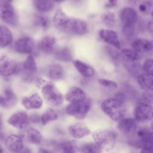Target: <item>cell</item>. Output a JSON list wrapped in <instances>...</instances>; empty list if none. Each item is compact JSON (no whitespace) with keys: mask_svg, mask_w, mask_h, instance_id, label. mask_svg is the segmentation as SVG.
Segmentation results:
<instances>
[{"mask_svg":"<svg viewBox=\"0 0 153 153\" xmlns=\"http://www.w3.org/2000/svg\"><path fill=\"white\" fill-rule=\"evenodd\" d=\"M70 135L75 139H81L91 134L90 128L84 123H76L68 127Z\"/></svg>","mask_w":153,"mask_h":153,"instance_id":"7c38bea8","label":"cell"},{"mask_svg":"<svg viewBox=\"0 0 153 153\" xmlns=\"http://www.w3.org/2000/svg\"><path fill=\"white\" fill-rule=\"evenodd\" d=\"M54 2H62L65 1V0H53Z\"/></svg>","mask_w":153,"mask_h":153,"instance_id":"7dc6e473","label":"cell"},{"mask_svg":"<svg viewBox=\"0 0 153 153\" xmlns=\"http://www.w3.org/2000/svg\"><path fill=\"white\" fill-rule=\"evenodd\" d=\"M151 16H152V17H153V10H152V12H151Z\"/></svg>","mask_w":153,"mask_h":153,"instance_id":"f907efd6","label":"cell"},{"mask_svg":"<svg viewBox=\"0 0 153 153\" xmlns=\"http://www.w3.org/2000/svg\"><path fill=\"white\" fill-rule=\"evenodd\" d=\"M141 97L143 102L149 105L153 104V87L145 89Z\"/></svg>","mask_w":153,"mask_h":153,"instance_id":"8d00e7d4","label":"cell"},{"mask_svg":"<svg viewBox=\"0 0 153 153\" xmlns=\"http://www.w3.org/2000/svg\"><path fill=\"white\" fill-rule=\"evenodd\" d=\"M17 102V96L13 90L9 88L4 90L3 94L1 96V106L8 109L14 106Z\"/></svg>","mask_w":153,"mask_h":153,"instance_id":"ffe728a7","label":"cell"},{"mask_svg":"<svg viewBox=\"0 0 153 153\" xmlns=\"http://www.w3.org/2000/svg\"><path fill=\"white\" fill-rule=\"evenodd\" d=\"M56 41L54 36L47 35L43 37L38 44V48L42 53L47 54L52 53L56 47Z\"/></svg>","mask_w":153,"mask_h":153,"instance_id":"2e32d148","label":"cell"},{"mask_svg":"<svg viewBox=\"0 0 153 153\" xmlns=\"http://www.w3.org/2000/svg\"><path fill=\"white\" fill-rule=\"evenodd\" d=\"M34 48L33 39L27 36H22L16 41L13 45L14 50L21 54H30Z\"/></svg>","mask_w":153,"mask_h":153,"instance_id":"30bf717a","label":"cell"},{"mask_svg":"<svg viewBox=\"0 0 153 153\" xmlns=\"http://www.w3.org/2000/svg\"><path fill=\"white\" fill-rule=\"evenodd\" d=\"M5 148L10 152L19 153L23 148V140L21 136L15 134L8 135L4 141Z\"/></svg>","mask_w":153,"mask_h":153,"instance_id":"8fae6325","label":"cell"},{"mask_svg":"<svg viewBox=\"0 0 153 153\" xmlns=\"http://www.w3.org/2000/svg\"><path fill=\"white\" fill-rule=\"evenodd\" d=\"M0 6L1 19L9 25L16 26L17 24V17L10 2L5 0H1Z\"/></svg>","mask_w":153,"mask_h":153,"instance_id":"ba28073f","label":"cell"},{"mask_svg":"<svg viewBox=\"0 0 153 153\" xmlns=\"http://www.w3.org/2000/svg\"><path fill=\"white\" fill-rule=\"evenodd\" d=\"M131 45L133 50L140 53L149 51L153 48L152 42L145 39H135L131 42Z\"/></svg>","mask_w":153,"mask_h":153,"instance_id":"d4e9b609","label":"cell"},{"mask_svg":"<svg viewBox=\"0 0 153 153\" xmlns=\"http://www.w3.org/2000/svg\"><path fill=\"white\" fill-rule=\"evenodd\" d=\"M143 69L146 73L153 76V59L145 60L143 65Z\"/></svg>","mask_w":153,"mask_h":153,"instance_id":"ab89813d","label":"cell"},{"mask_svg":"<svg viewBox=\"0 0 153 153\" xmlns=\"http://www.w3.org/2000/svg\"><path fill=\"white\" fill-rule=\"evenodd\" d=\"M36 84L41 90L45 100L53 106H59L63 103V96L56 85L51 82L38 79Z\"/></svg>","mask_w":153,"mask_h":153,"instance_id":"7a4b0ae2","label":"cell"},{"mask_svg":"<svg viewBox=\"0 0 153 153\" xmlns=\"http://www.w3.org/2000/svg\"><path fill=\"white\" fill-rule=\"evenodd\" d=\"M117 4V0H108V2L105 4V7L108 8H111L116 6Z\"/></svg>","mask_w":153,"mask_h":153,"instance_id":"7bdbcfd3","label":"cell"},{"mask_svg":"<svg viewBox=\"0 0 153 153\" xmlns=\"http://www.w3.org/2000/svg\"><path fill=\"white\" fill-rule=\"evenodd\" d=\"M8 123L19 130L27 128L29 123V118L27 114L24 111H19L14 112L8 120Z\"/></svg>","mask_w":153,"mask_h":153,"instance_id":"9c48e42d","label":"cell"},{"mask_svg":"<svg viewBox=\"0 0 153 153\" xmlns=\"http://www.w3.org/2000/svg\"><path fill=\"white\" fill-rule=\"evenodd\" d=\"M19 71L22 72L23 75L27 79L34 75L37 71V66L34 57L31 55L28 56L25 62L19 66Z\"/></svg>","mask_w":153,"mask_h":153,"instance_id":"9a60e30c","label":"cell"},{"mask_svg":"<svg viewBox=\"0 0 153 153\" xmlns=\"http://www.w3.org/2000/svg\"><path fill=\"white\" fill-rule=\"evenodd\" d=\"M79 149L81 153H101L103 151L95 142L85 143L81 145Z\"/></svg>","mask_w":153,"mask_h":153,"instance_id":"4dcf8cb0","label":"cell"},{"mask_svg":"<svg viewBox=\"0 0 153 153\" xmlns=\"http://www.w3.org/2000/svg\"><path fill=\"white\" fill-rule=\"evenodd\" d=\"M19 71L17 63L7 56H2L0 58V73L3 77H9Z\"/></svg>","mask_w":153,"mask_h":153,"instance_id":"52a82bcc","label":"cell"},{"mask_svg":"<svg viewBox=\"0 0 153 153\" xmlns=\"http://www.w3.org/2000/svg\"><path fill=\"white\" fill-rule=\"evenodd\" d=\"M152 7V2L151 1L148 0L145 1L141 4H140L139 6V9L140 12L144 14H148L149 13Z\"/></svg>","mask_w":153,"mask_h":153,"instance_id":"60d3db41","label":"cell"},{"mask_svg":"<svg viewBox=\"0 0 153 153\" xmlns=\"http://www.w3.org/2000/svg\"><path fill=\"white\" fill-rule=\"evenodd\" d=\"M73 64L78 72L85 77H91L94 75L95 71L93 68L79 60H75Z\"/></svg>","mask_w":153,"mask_h":153,"instance_id":"cb8c5ba5","label":"cell"},{"mask_svg":"<svg viewBox=\"0 0 153 153\" xmlns=\"http://www.w3.org/2000/svg\"><path fill=\"white\" fill-rule=\"evenodd\" d=\"M55 58L62 62H70L73 59V53L71 49L68 47H63L56 50L54 53Z\"/></svg>","mask_w":153,"mask_h":153,"instance_id":"4316f807","label":"cell"},{"mask_svg":"<svg viewBox=\"0 0 153 153\" xmlns=\"http://www.w3.org/2000/svg\"><path fill=\"white\" fill-rule=\"evenodd\" d=\"M47 75L50 79L54 81H59L65 78V72L61 65L54 64L48 68Z\"/></svg>","mask_w":153,"mask_h":153,"instance_id":"7402d4cb","label":"cell"},{"mask_svg":"<svg viewBox=\"0 0 153 153\" xmlns=\"http://www.w3.org/2000/svg\"><path fill=\"white\" fill-rule=\"evenodd\" d=\"M121 56L126 62L137 61L141 57L137 51L130 48H123L121 51Z\"/></svg>","mask_w":153,"mask_h":153,"instance_id":"f546056e","label":"cell"},{"mask_svg":"<svg viewBox=\"0 0 153 153\" xmlns=\"http://www.w3.org/2000/svg\"><path fill=\"white\" fill-rule=\"evenodd\" d=\"M42 103L43 101L41 97L37 93L24 97L22 100L23 106L27 110L40 109L42 106Z\"/></svg>","mask_w":153,"mask_h":153,"instance_id":"4fadbf2b","label":"cell"},{"mask_svg":"<svg viewBox=\"0 0 153 153\" xmlns=\"http://www.w3.org/2000/svg\"><path fill=\"white\" fill-rule=\"evenodd\" d=\"M65 99L70 103H78L86 99V95L82 89L78 87H71L65 96Z\"/></svg>","mask_w":153,"mask_h":153,"instance_id":"e0dca14e","label":"cell"},{"mask_svg":"<svg viewBox=\"0 0 153 153\" xmlns=\"http://www.w3.org/2000/svg\"><path fill=\"white\" fill-rule=\"evenodd\" d=\"M102 111L114 121H120L126 114L124 101L116 97L104 100L100 105Z\"/></svg>","mask_w":153,"mask_h":153,"instance_id":"6da1fadb","label":"cell"},{"mask_svg":"<svg viewBox=\"0 0 153 153\" xmlns=\"http://www.w3.org/2000/svg\"><path fill=\"white\" fill-rule=\"evenodd\" d=\"M33 5L37 10L41 12H48L54 7L53 0H32Z\"/></svg>","mask_w":153,"mask_h":153,"instance_id":"f1b7e54d","label":"cell"},{"mask_svg":"<svg viewBox=\"0 0 153 153\" xmlns=\"http://www.w3.org/2000/svg\"><path fill=\"white\" fill-rule=\"evenodd\" d=\"M19 153H32V151H30V149H29V148H24Z\"/></svg>","mask_w":153,"mask_h":153,"instance_id":"f6af8a7d","label":"cell"},{"mask_svg":"<svg viewBox=\"0 0 153 153\" xmlns=\"http://www.w3.org/2000/svg\"><path fill=\"white\" fill-rule=\"evenodd\" d=\"M41 153H53V152H51V151H49L44 149V150H42V151H41Z\"/></svg>","mask_w":153,"mask_h":153,"instance_id":"bcb514c9","label":"cell"},{"mask_svg":"<svg viewBox=\"0 0 153 153\" xmlns=\"http://www.w3.org/2000/svg\"><path fill=\"white\" fill-rule=\"evenodd\" d=\"M124 66L131 75L137 76L138 75L141 74L140 72L142 71V67L140 63H139L138 62L124 61Z\"/></svg>","mask_w":153,"mask_h":153,"instance_id":"d6a6232c","label":"cell"},{"mask_svg":"<svg viewBox=\"0 0 153 153\" xmlns=\"http://www.w3.org/2000/svg\"><path fill=\"white\" fill-rule=\"evenodd\" d=\"M99 33L100 38L103 41L113 45L117 49L121 48V44L118 35L115 31L108 29H102L99 30Z\"/></svg>","mask_w":153,"mask_h":153,"instance_id":"5bb4252c","label":"cell"},{"mask_svg":"<svg viewBox=\"0 0 153 153\" xmlns=\"http://www.w3.org/2000/svg\"><path fill=\"white\" fill-rule=\"evenodd\" d=\"M70 17H69L61 9H58L54 13L53 22L54 25L60 30H63L67 25Z\"/></svg>","mask_w":153,"mask_h":153,"instance_id":"44dd1931","label":"cell"},{"mask_svg":"<svg viewBox=\"0 0 153 153\" xmlns=\"http://www.w3.org/2000/svg\"><path fill=\"white\" fill-rule=\"evenodd\" d=\"M151 128L152 129V130H153V120L151 121Z\"/></svg>","mask_w":153,"mask_h":153,"instance_id":"c3c4849f","label":"cell"},{"mask_svg":"<svg viewBox=\"0 0 153 153\" xmlns=\"http://www.w3.org/2000/svg\"><path fill=\"white\" fill-rule=\"evenodd\" d=\"M25 139L31 144L39 145L41 143L42 137L39 130L35 128H28L25 132Z\"/></svg>","mask_w":153,"mask_h":153,"instance_id":"603a6c76","label":"cell"},{"mask_svg":"<svg viewBox=\"0 0 153 153\" xmlns=\"http://www.w3.org/2000/svg\"><path fill=\"white\" fill-rule=\"evenodd\" d=\"M140 153H153V145H146L142 148Z\"/></svg>","mask_w":153,"mask_h":153,"instance_id":"b9f144b4","label":"cell"},{"mask_svg":"<svg viewBox=\"0 0 153 153\" xmlns=\"http://www.w3.org/2000/svg\"><path fill=\"white\" fill-rule=\"evenodd\" d=\"M147 29L150 34L153 36V20H150L147 25Z\"/></svg>","mask_w":153,"mask_h":153,"instance_id":"ee69618b","label":"cell"},{"mask_svg":"<svg viewBox=\"0 0 153 153\" xmlns=\"http://www.w3.org/2000/svg\"><path fill=\"white\" fill-rule=\"evenodd\" d=\"M120 18L123 25H135L137 20V14L133 8L124 7L120 13Z\"/></svg>","mask_w":153,"mask_h":153,"instance_id":"ac0fdd59","label":"cell"},{"mask_svg":"<svg viewBox=\"0 0 153 153\" xmlns=\"http://www.w3.org/2000/svg\"><path fill=\"white\" fill-rule=\"evenodd\" d=\"M91 108V102L88 99L84 101L69 104L65 109L66 113L76 119L82 120L85 118Z\"/></svg>","mask_w":153,"mask_h":153,"instance_id":"277c9868","label":"cell"},{"mask_svg":"<svg viewBox=\"0 0 153 153\" xmlns=\"http://www.w3.org/2000/svg\"><path fill=\"white\" fill-rule=\"evenodd\" d=\"M103 22L108 27H113L115 23V16L113 13L108 12L105 13L102 16Z\"/></svg>","mask_w":153,"mask_h":153,"instance_id":"d590c367","label":"cell"},{"mask_svg":"<svg viewBox=\"0 0 153 153\" xmlns=\"http://www.w3.org/2000/svg\"><path fill=\"white\" fill-rule=\"evenodd\" d=\"M135 25H123V33L128 39H131L135 33Z\"/></svg>","mask_w":153,"mask_h":153,"instance_id":"f35d334b","label":"cell"},{"mask_svg":"<svg viewBox=\"0 0 153 153\" xmlns=\"http://www.w3.org/2000/svg\"><path fill=\"white\" fill-rule=\"evenodd\" d=\"M5 1H8V2H11L13 0H5Z\"/></svg>","mask_w":153,"mask_h":153,"instance_id":"681fc988","label":"cell"},{"mask_svg":"<svg viewBox=\"0 0 153 153\" xmlns=\"http://www.w3.org/2000/svg\"><path fill=\"white\" fill-rule=\"evenodd\" d=\"M135 119L140 122H148L153 120V106L144 102L138 103L134 109Z\"/></svg>","mask_w":153,"mask_h":153,"instance_id":"8992f818","label":"cell"},{"mask_svg":"<svg viewBox=\"0 0 153 153\" xmlns=\"http://www.w3.org/2000/svg\"><path fill=\"white\" fill-rule=\"evenodd\" d=\"M63 30L72 35L82 36L88 32V27L84 20L78 18L70 17Z\"/></svg>","mask_w":153,"mask_h":153,"instance_id":"5b68a950","label":"cell"},{"mask_svg":"<svg viewBox=\"0 0 153 153\" xmlns=\"http://www.w3.org/2000/svg\"><path fill=\"white\" fill-rule=\"evenodd\" d=\"M13 39V33L5 26L1 25L0 27V41L1 47L4 48L10 44Z\"/></svg>","mask_w":153,"mask_h":153,"instance_id":"484cf974","label":"cell"},{"mask_svg":"<svg viewBox=\"0 0 153 153\" xmlns=\"http://www.w3.org/2000/svg\"><path fill=\"white\" fill-rule=\"evenodd\" d=\"M35 25L42 29H46L50 26V20L46 16L37 15L35 18Z\"/></svg>","mask_w":153,"mask_h":153,"instance_id":"e575fe53","label":"cell"},{"mask_svg":"<svg viewBox=\"0 0 153 153\" xmlns=\"http://www.w3.org/2000/svg\"><path fill=\"white\" fill-rule=\"evenodd\" d=\"M92 137L103 151H109L112 149L117 142V133L110 129H98L92 133Z\"/></svg>","mask_w":153,"mask_h":153,"instance_id":"3957f363","label":"cell"},{"mask_svg":"<svg viewBox=\"0 0 153 153\" xmlns=\"http://www.w3.org/2000/svg\"><path fill=\"white\" fill-rule=\"evenodd\" d=\"M59 115L56 111L52 108H48L41 115V121L42 125H46L51 121L58 119Z\"/></svg>","mask_w":153,"mask_h":153,"instance_id":"1f68e13d","label":"cell"},{"mask_svg":"<svg viewBox=\"0 0 153 153\" xmlns=\"http://www.w3.org/2000/svg\"><path fill=\"white\" fill-rule=\"evenodd\" d=\"M61 153H75V145L72 141H64L58 145Z\"/></svg>","mask_w":153,"mask_h":153,"instance_id":"836d02e7","label":"cell"},{"mask_svg":"<svg viewBox=\"0 0 153 153\" xmlns=\"http://www.w3.org/2000/svg\"><path fill=\"white\" fill-rule=\"evenodd\" d=\"M118 128L126 134H134L137 130L136 120L130 118H124L118 124Z\"/></svg>","mask_w":153,"mask_h":153,"instance_id":"d6986e66","label":"cell"},{"mask_svg":"<svg viewBox=\"0 0 153 153\" xmlns=\"http://www.w3.org/2000/svg\"><path fill=\"white\" fill-rule=\"evenodd\" d=\"M98 82L101 85H102L105 88H106L107 89H109V90H114L117 88L118 87V85L116 82L112 80L107 79L99 78L98 79Z\"/></svg>","mask_w":153,"mask_h":153,"instance_id":"74e56055","label":"cell"},{"mask_svg":"<svg viewBox=\"0 0 153 153\" xmlns=\"http://www.w3.org/2000/svg\"><path fill=\"white\" fill-rule=\"evenodd\" d=\"M137 81L140 87L147 89L153 87V76L147 73L141 74L137 76Z\"/></svg>","mask_w":153,"mask_h":153,"instance_id":"83f0119b","label":"cell"}]
</instances>
